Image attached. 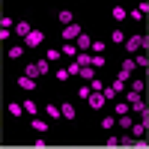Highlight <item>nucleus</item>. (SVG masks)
<instances>
[{"label":"nucleus","instance_id":"f257e3e1","mask_svg":"<svg viewBox=\"0 0 149 149\" xmlns=\"http://www.w3.org/2000/svg\"><path fill=\"white\" fill-rule=\"evenodd\" d=\"M122 48H125V54H128V57H137V54L143 51V36H128Z\"/></svg>","mask_w":149,"mask_h":149},{"label":"nucleus","instance_id":"f03ea898","mask_svg":"<svg viewBox=\"0 0 149 149\" xmlns=\"http://www.w3.org/2000/svg\"><path fill=\"white\" fill-rule=\"evenodd\" d=\"M30 128L36 134H48L51 131V119H42V116H30Z\"/></svg>","mask_w":149,"mask_h":149},{"label":"nucleus","instance_id":"7ed1b4c3","mask_svg":"<svg viewBox=\"0 0 149 149\" xmlns=\"http://www.w3.org/2000/svg\"><path fill=\"white\" fill-rule=\"evenodd\" d=\"M42 42H45V33H42V30H36V27H33V33L27 36V39H24V48H27V51H33V48H39Z\"/></svg>","mask_w":149,"mask_h":149},{"label":"nucleus","instance_id":"20e7f679","mask_svg":"<svg viewBox=\"0 0 149 149\" xmlns=\"http://www.w3.org/2000/svg\"><path fill=\"white\" fill-rule=\"evenodd\" d=\"M81 33H84V27H81L78 21L69 24V27H63V42H78V36H81Z\"/></svg>","mask_w":149,"mask_h":149},{"label":"nucleus","instance_id":"39448f33","mask_svg":"<svg viewBox=\"0 0 149 149\" xmlns=\"http://www.w3.org/2000/svg\"><path fill=\"white\" fill-rule=\"evenodd\" d=\"M12 33H15L18 39H27V36L33 33V24H30V21H15V27H12Z\"/></svg>","mask_w":149,"mask_h":149},{"label":"nucleus","instance_id":"423d86ee","mask_svg":"<svg viewBox=\"0 0 149 149\" xmlns=\"http://www.w3.org/2000/svg\"><path fill=\"white\" fill-rule=\"evenodd\" d=\"M128 134H131V137H146V134H149V122H146V116H143L140 122H134V125L128 128Z\"/></svg>","mask_w":149,"mask_h":149},{"label":"nucleus","instance_id":"0eeeda50","mask_svg":"<svg viewBox=\"0 0 149 149\" xmlns=\"http://www.w3.org/2000/svg\"><path fill=\"white\" fill-rule=\"evenodd\" d=\"M86 104H90V107H93V110H102V107H104V104H107V98H104V95H102V93H93V95H90V98H86Z\"/></svg>","mask_w":149,"mask_h":149},{"label":"nucleus","instance_id":"6e6552de","mask_svg":"<svg viewBox=\"0 0 149 149\" xmlns=\"http://www.w3.org/2000/svg\"><path fill=\"white\" fill-rule=\"evenodd\" d=\"M45 113H48V119H51V122H60V119H63V113H60V104H57V102H48Z\"/></svg>","mask_w":149,"mask_h":149},{"label":"nucleus","instance_id":"1a4fd4ad","mask_svg":"<svg viewBox=\"0 0 149 149\" xmlns=\"http://www.w3.org/2000/svg\"><path fill=\"white\" fill-rule=\"evenodd\" d=\"M74 48H78V51H90V48H93V36L90 33H81L78 42H74Z\"/></svg>","mask_w":149,"mask_h":149},{"label":"nucleus","instance_id":"9d476101","mask_svg":"<svg viewBox=\"0 0 149 149\" xmlns=\"http://www.w3.org/2000/svg\"><path fill=\"white\" fill-rule=\"evenodd\" d=\"M21 90H27V93H36V81L33 78H27V74H18V81H15Z\"/></svg>","mask_w":149,"mask_h":149},{"label":"nucleus","instance_id":"9b49d317","mask_svg":"<svg viewBox=\"0 0 149 149\" xmlns=\"http://www.w3.org/2000/svg\"><path fill=\"white\" fill-rule=\"evenodd\" d=\"M60 54H63V57H69V60H74V57H78L81 51L74 48V42H63V48H60Z\"/></svg>","mask_w":149,"mask_h":149},{"label":"nucleus","instance_id":"f8f14e48","mask_svg":"<svg viewBox=\"0 0 149 149\" xmlns=\"http://www.w3.org/2000/svg\"><path fill=\"white\" fill-rule=\"evenodd\" d=\"M21 104H24V113H27V116H39V104H36L33 98H24Z\"/></svg>","mask_w":149,"mask_h":149},{"label":"nucleus","instance_id":"ddd939ff","mask_svg":"<svg viewBox=\"0 0 149 149\" xmlns=\"http://www.w3.org/2000/svg\"><path fill=\"white\" fill-rule=\"evenodd\" d=\"M125 39H128V36L122 33V27H113V30H110V42H113V45H125Z\"/></svg>","mask_w":149,"mask_h":149},{"label":"nucleus","instance_id":"4468645a","mask_svg":"<svg viewBox=\"0 0 149 149\" xmlns=\"http://www.w3.org/2000/svg\"><path fill=\"white\" fill-rule=\"evenodd\" d=\"M116 125H119L122 131H128V128L134 125V116H131V113H122V116H116Z\"/></svg>","mask_w":149,"mask_h":149},{"label":"nucleus","instance_id":"2eb2a0df","mask_svg":"<svg viewBox=\"0 0 149 149\" xmlns=\"http://www.w3.org/2000/svg\"><path fill=\"white\" fill-rule=\"evenodd\" d=\"M60 113H63V119H74V104L72 102H60Z\"/></svg>","mask_w":149,"mask_h":149},{"label":"nucleus","instance_id":"dca6fc26","mask_svg":"<svg viewBox=\"0 0 149 149\" xmlns=\"http://www.w3.org/2000/svg\"><path fill=\"white\" fill-rule=\"evenodd\" d=\"M110 18H113V21H125L128 18V9L125 6H113V9H110Z\"/></svg>","mask_w":149,"mask_h":149},{"label":"nucleus","instance_id":"f3484780","mask_svg":"<svg viewBox=\"0 0 149 149\" xmlns=\"http://www.w3.org/2000/svg\"><path fill=\"white\" fill-rule=\"evenodd\" d=\"M78 78H84V81H86V84H90V81H93V78H98V72H95V69H93V66H81V74H78Z\"/></svg>","mask_w":149,"mask_h":149},{"label":"nucleus","instance_id":"a211bd4d","mask_svg":"<svg viewBox=\"0 0 149 149\" xmlns=\"http://www.w3.org/2000/svg\"><path fill=\"white\" fill-rule=\"evenodd\" d=\"M24 51H27L24 45H12L9 51H6V57H9V60H21V57H24Z\"/></svg>","mask_w":149,"mask_h":149},{"label":"nucleus","instance_id":"6ab92c4d","mask_svg":"<svg viewBox=\"0 0 149 149\" xmlns=\"http://www.w3.org/2000/svg\"><path fill=\"white\" fill-rule=\"evenodd\" d=\"M98 125H102V131H113V128H116V116H102Z\"/></svg>","mask_w":149,"mask_h":149},{"label":"nucleus","instance_id":"aec40b11","mask_svg":"<svg viewBox=\"0 0 149 149\" xmlns=\"http://www.w3.org/2000/svg\"><path fill=\"white\" fill-rule=\"evenodd\" d=\"M104 63H107L104 54H93V60H90V66H93L95 72H102V69H104Z\"/></svg>","mask_w":149,"mask_h":149},{"label":"nucleus","instance_id":"412c9836","mask_svg":"<svg viewBox=\"0 0 149 149\" xmlns=\"http://www.w3.org/2000/svg\"><path fill=\"white\" fill-rule=\"evenodd\" d=\"M54 78H57L60 84H66V81L72 78V74H69V69H66V66H57V69H54Z\"/></svg>","mask_w":149,"mask_h":149},{"label":"nucleus","instance_id":"4be33fe9","mask_svg":"<svg viewBox=\"0 0 149 149\" xmlns=\"http://www.w3.org/2000/svg\"><path fill=\"white\" fill-rule=\"evenodd\" d=\"M6 110H9V116H21V113H24V104H21V102H9Z\"/></svg>","mask_w":149,"mask_h":149},{"label":"nucleus","instance_id":"5701e85b","mask_svg":"<svg viewBox=\"0 0 149 149\" xmlns=\"http://www.w3.org/2000/svg\"><path fill=\"white\" fill-rule=\"evenodd\" d=\"M128 90H134V93H140V95H143V90H146V84H143L140 78H131V81H128Z\"/></svg>","mask_w":149,"mask_h":149},{"label":"nucleus","instance_id":"b1692460","mask_svg":"<svg viewBox=\"0 0 149 149\" xmlns=\"http://www.w3.org/2000/svg\"><path fill=\"white\" fill-rule=\"evenodd\" d=\"M113 110H116V116H122V113H131V104L125 102V98H122V102H116V107H113Z\"/></svg>","mask_w":149,"mask_h":149},{"label":"nucleus","instance_id":"393cba45","mask_svg":"<svg viewBox=\"0 0 149 149\" xmlns=\"http://www.w3.org/2000/svg\"><path fill=\"white\" fill-rule=\"evenodd\" d=\"M93 54H102V51H107V42L104 39H93V48H90Z\"/></svg>","mask_w":149,"mask_h":149},{"label":"nucleus","instance_id":"a878e982","mask_svg":"<svg viewBox=\"0 0 149 149\" xmlns=\"http://www.w3.org/2000/svg\"><path fill=\"white\" fill-rule=\"evenodd\" d=\"M57 18H60V24H66V27H69V24H74V15H72L69 9H63V12L57 15Z\"/></svg>","mask_w":149,"mask_h":149},{"label":"nucleus","instance_id":"bb28decb","mask_svg":"<svg viewBox=\"0 0 149 149\" xmlns=\"http://www.w3.org/2000/svg\"><path fill=\"white\" fill-rule=\"evenodd\" d=\"M36 72L39 74H51V63H48V60H39V63H36Z\"/></svg>","mask_w":149,"mask_h":149},{"label":"nucleus","instance_id":"cd10ccee","mask_svg":"<svg viewBox=\"0 0 149 149\" xmlns=\"http://www.w3.org/2000/svg\"><path fill=\"white\" fill-rule=\"evenodd\" d=\"M110 86H113V90H116V95H119V93L125 95V90H128V86H125V81H122V78H116V81L110 84Z\"/></svg>","mask_w":149,"mask_h":149},{"label":"nucleus","instance_id":"c85d7f7f","mask_svg":"<svg viewBox=\"0 0 149 149\" xmlns=\"http://www.w3.org/2000/svg\"><path fill=\"white\" fill-rule=\"evenodd\" d=\"M131 113H146V102L143 98H137V102L131 104Z\"/></svg>","mask_w":149,"mask_h":149},{"label":"nucleus","instance_id":"c756f323","mask_svg":"<svg viewBox=\"0 0 149 149\" xmlns=\"http://www.w3.org/2000/svg\"><path fill=\"white\" fill-rule=\"evenodd\" d=\"M122 98H125L128 104H134V102H137V98H143V95H140V93H134V90H125V95H122Z\"/></svg>","mask_w":149,"mask_h":149},{"label":"nucleus","instance_id":"7c9ffc66","mask_svg":"<svg viewBox=\"0 0 149 149\" xmlns=\"http://www.w3.org/2000/svg\"><path fill=\"white\" fill-rule=\"evenodd\" d=\"M134 63H137V69H149V57H146V54H137V57H134Z\"/></svg>","mask_w":149,"mask_h":149},{"label":"nucleus","instance_id":"2f4dec72","mask_svg":"<svg viewBox=\"0 0 149 149\" xmlns=\"http://www.w3.org/2000/svg\"><path fill=\"white\" fill-rule=\"evenodd\" d=\"M90 90H93V93H102V90H104L102 78H93V81H90Z\"/></svg>","mask_w":149,"mask_h":149},{"label":"nucleus","instance_id":"473e14b6","mask_svg":"<svg viewBox=\"0 0 149 149\" xmlns=\"http://www.w3.org/2000/svg\"><path fill=\"white\" fill-rule=\"evenodd\" d=\"M24 74H27V78H39V72H36V63H27V69H24Z\"/></svg>","mask_w":149,"mask_h":149},{"label":"nucleus","instance_id":"72a5a7b5","mask_svg":"<svg viewBox=\"0 0 149 149\" xmlns=\"http://www.w3.org/2000/svg\"><path fill=\"white\" fill-rule=\"evenodd\" d=\"M93 95V90H90V84H84L81 90H78V98H90Z\"/></svg>","mask_w":149,"mask_h":149},{"label":"nucleus","instance_id":"f704fd0d","mask_svg":"<svg viewBox=\"0 0 149 149\" xmlns=\"http://www.w3.org/2000/svg\"><path fill=\"white\" fill-rule=\"evenodd\" d=\"M9 27H15V21H12V18H6V15H3V18H0V30H9Z\"/></svg>","mask_w":149,"mask_h":149},{"label":"nucleus","instance_id":"c9c22d12","mask_svg":"<svg viewBox=\"0 0 149 149\" xmlns=\"http://www.w3.org/2000/svg\"><path fill=\"white\" fill-rule=\"evenodd\" d=\"M66 69H69V74H74V78H78V74H81V66H78V63H74V60H72V63H69Z\"/></svg>","mask_w":149,"mask_h":149},{"label":"nucleus","instance_id":"e433bc0d","mask_svg":"<svg viewBox=\"0 0 149 149\" xmlns=\"http://www.w3.org/2000/svg\"><path fill=\"white\" fill-rule=\"evenodd\" d=\"M102 95H104V98H116V90H113V86H104Z\"/></svg>","mask_w":149,"mask_h":149},{"label":"nucleus","instance_id":"4c0bfd02","mask_svg":"<svg viewBox=\"0 0 149 149\" xmlns=\"http://www.w3.org/2000/svg\"><path fill=\"white\" fill-rule=\"evenodd\" d=\"M128 18H131V21H140V18H143V12H140V9H131V12H128Z\"/></svg>","mask_w":149,"mask_h":149},{"label":"nucleus","instance_id":"58836bf2","mask_svg":"<svg viewBox=\"0 0 149 149\" xmlns=\"http://www.w3.org/2000/svg\"><path fill=\"white\" fill-rule=\"evenodd\" d=\"M104 146H119V137H116V134H110V137L104 140Z\"/></svg>","mask_w":149,"mask_h":149},{"label":"nucleus","instance_id":"ea45409f","mask_svg":"<svg viewBox=\"0 0 149 149\" xmlns=\"http://www.w3.org/2000/svg\"><path fill=\"white\" fill-rule=\"evenodd\" d=\"M137 9H140V12H143V15H149V3H140V6H137Z\"/></svg>","mask_w":149,"mask_h":149},{"label":"nucleus","instance_id":"a19ab883","mask_svg":"<svg viewBox=\"0 0 149 149\" xmlns=\"http://www.w3.org/2000/svg\"><path fill=\"white\" fill-rule=\"evenodd\" d=\"M143 39H146V42H149V30H146V36H143Z\"/></svg>","mask_w":149,"mask_h":149}]
</instances>
